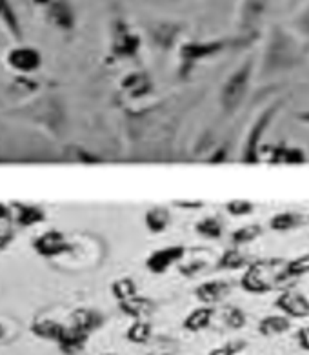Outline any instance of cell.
<instances>
[{"label": "cell", "mask_w": 309, "mask_h": 355, "mask_svg": "<svg viewBox=\"0 0 309 355\" xmlns=\"http://www.w3.org/2000/svg\"><path fill=\"white\" fill-rule=\"evenodd\" d=\"M46 13L51 24L60 30H71L75 24V13L68 0H35Z\"/></svg>", "instance_id": "6da1fadb"}, {"label": "cell", "mask_w": 309, "mask_h": 355, "mask_svg": "<svg viewBox=\"0 0 309 355\" xmlns=\"http://www.w3.org/2000/svg\"><path fill=\"white\" fill-rule=\"evenodd\" d=\"M40 64H42V55L31 46H19L8 53V66H11L15 71L22 75H28L35 69H39Z\"/></svg>", "instance_id": "7a4b0ae2"}, {"label": "cell", "mask_w": 309, "mask_h": 355, "mask_svg": "<svg viewBox=\"0 0 309 355\" xmlns=\"http://www.w3.org/2000/svg\"><path fill=\"white\" fill-rule=\"evenodd\" d=\"M271 0H244L242 4L240 22L244 30H253L256 24H261V20L266 15Z\"/></svg>", "instance_id": "3957f363"}, {"label": "cell", "mask_w": 309, "mask_h": 355, "mask_svg": "<svg viewBox=\"0 0 309 355\" xmlns=\"http://www.w3.org/2000/svg\"><path fill=\"white\" fill-rule=\"evenodd\" d=\"M86 331L71 326V328H64L62 336L57 340V345L64 355H77L78 352H82L84 345H86Z\"/></svg>", "instance_id": "277c9868"}, {"label": "cell", "mask_w": 309, "mask_h": 355, "mask_svg": "<svg viewBox=\"0 0 309 355\" xmlns=\"http://www.w3.org/2000/svg\"><path fill=\"white\" fill-rule=\"evenodd\" d=\"M102 324V317L91 310H77L73 313V326L89 334Z\"/></svg>", "instance_id": "5b68a950"}, {"label": "cell", "mask_w": 309, "mask_h": 355, "mask_svg": "<svg viewBox=\"0 0 309 355\" xmlns=\"http://www.w3.org/2000/svg\"><path fill=\"white\" fill-rule=\"evenodd\" d=\"M0 22L10 30L15 39L20 37V24L10 0H0Z\"/></svg>", "instance_id": "8992f818"}, {"label": "cell", "mask_w": 309, "mask_h": 355, "mask_svg": "<svg viewBox=\"0 0 309 355\" xmlns=\"http://www.w3.org/2000/svg\"><path fill=\"white\" fill-rule=\"evenodd\" d=\"M31 331H33L35 336L42 337V339L55 340L57 343L60 339V336H62L64 326L55 321H39L31 326Z\"/></svg>", "instance_id": "52a82bcc"}, {"label": "cell", "mask_w": 309, "mask_h": 355, "mask_svg": "<svg viewBox=\"0 0 309 355\" xmlns=\"http://www.w3.org/2000/svg\"><path fill=\"white\" fill-rule=\"evenodd\" d=\"M290 328L285 319H279V317H270L266 321L261 322V331L262 334H281Z\"/></svg>", "instance_id": "ba28073f"}, {"label": "cell", "mask_w": 309, "mask_h": 355, "mask_svg": "<svg viewBox=\"0 0 309 355\" xmlns=\"http://www.w3.org/2000/svg\"><path fill=\"white\" fill-rule=\"evenodd\" d=\"M209 315H211V311L209 310L195 311L193 315L186 321V328H188V330H202L204 326H208Z\"/></svg>", "instance_id": "9c48e42d"}, {"label": "cell", "mask_w": 309, "mask_h": 355, "mask_svg": "<svg viewBox=\"0 0 309 355\" xmlns=\"http://www.w3.org/2000/svg\"><path fill=\"white\" fill-rule=\"evenodd\" d=\"M127 337H130V340H133V343H144V340H148V337H150V326L144 324V322H136V324H133V328L127 331Z\"/></svg>", "instance_id": "30bf717a"}, {"label": "cell", "mask_w": 309, "mask_h": 355, "mask_svg": "<svg viewBox=\"0 0 309 355\" xmlns=\"http://www.w3.org/2000/svg\"><path fill=\"white\" fill-rule=\"evenodd\" d=\"M297 28L304 35H309V6L304 10V13L297 19Z\"/></svg>", "instance_id": "8fae6325"}, {"label": "cell", "mask_w": 309, "mask_h": 355, "mask_svg": "<svg viewBox=\"0 0 309 355\" xmlns=\"http://www.w3.org/2000/svg\"><path fill=\"white\" fill-rule=\"evenodd\" d=\"M299 340H300V346H302V348L309 350V328H304V330H300Z\"/></svg>", "instance_id": "7c38bea8"}, {"label": "cell", "mask_w": 309, "mask_h": 355, "mask_svg": "<svg viewBox=\"0 0 309 355\" xmlns=\"http://www.w3.org/2000/svg\"><path fill=\"white\" fill-rule=\"evenodd\" d=\"M233 354H235V350H233V348H229V346H226V348L215 350L211 355H233Z\"/></svg>", "instance_id": "4fadbf2b"}, {"label": "cell", "mask_w": 309, "mask_h": 355, "mask_svg": "<svg viewBox=\"0 0 309 355\" xmlns=\"http://www.w3.org/2000/svg\"><path fill=\"white\" fill-rule=\"evenodd\" d=\"M4 337H6L4 328H2V324H0V343H2V340H4Z\"/></svg>", "instance_id": "5bb4252c"}, {"label": "cell", "mask_w": 309, "mask_h": 355, "mask_svg": "<svg viewBox=\"0 0 309 355\" xmlns=\"http://www.w3.org/2000/svg\"><path fill=\"white\" fill-rule=\"evenodd\" d=\"M104 355H115V354H104Z\"/></svg>", "instance_id": "9a60e30c"}]
</instances>
